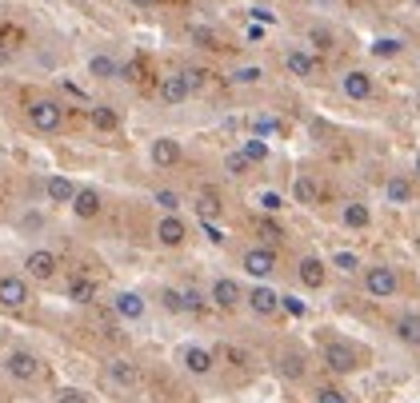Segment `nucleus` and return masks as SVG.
I'll use <instances>...</instances> for the list:
<instances>
[{
    "mask_svg": "<svg viewBox=\"0 0 420 403\" xmlns=\"http://www.w3.org/2000/svg\"><path fill=\"white\" fill-rule=\"evenodd\" d=\"M28 120L37 132H56L64 124V108L56 100H37V104H28Z\"/></svg>",
    "mask_w": 420,
    "mask_h": 403,
    "instance_id": "f257e3e1",
    "label": "nucleus"
},
{
    "mask_svg": "<svg viewBox=\"0 0 420 403\" xmlns=\"http://www.w3.org/2000/svg\"><path fill=\"white\" fill-rule=\"evenodd\" d=\"M396 271L393 268H384V264H376V268L364 271V292L376 295V300H388V295H396Z\"/></svg>",
    "mask_w": 420,
    "mask_h": 403,
    "instance_id": "f03ea898",
    "label": "nucleus"
},
{
    "mask_svg": "<svg viewBox=\"0 0 420 403\" xmlns=\"http://www.w3.org/2000/svg\"><path fill=\"white\" fill-rule=\"evenodd\" d=\"M245 271L248 276H257V280H268L272 271H276V252H272V248H248L245 252Z\"/></svg>",
    "mask_w": 420,
    "mask_h": 403,
    "instance_id": "7ed1b4c3",
    "label": "nucleus"
},
{
    "mask_svg": "<svg viewBox=\"0 0 420 403\" xmlns=\"http://www.w3.org/2000/svg\"><path fill=\"white\" fill-rule=\"evenodd\" d=\"M4 367H8V376L20 379V383H28V379H37V376H40V359H37L32 352H8Z\"/></svg>",
    "mask_w": 420,
    "mask_h": 403,
    "instance_id": "20e7f679",
    "label": "nucleus"
},
{
    "mask_svg": "<svg viewBox=\"0 0 420 403\" xmlns=\"http://www.w3.org/2000/svg\"><path fill=\"white\" fill-rule=\"evenodd\" d=\"M25 268H28V276H32V280H52V276H56V268H61V260L52 256V252H44V248H40V252H28V260H25Z\"/></svg>",
    "mask_w": 420,
    "mask_h": 403,
    "instance_id": "39448f33",
    "label": "nucleus"
},
{
    "mask_svg": "<svg viewBox=\"0 0 420 403\" xmlns=\"http://www.w3.org/2000/svg\"><path fill=\"white\" fill-rule=\"evenodd\" d=\"M245 300H248V307H252L257 316H264V319L280 312V295L272 292V288H264V283H260V288H252V292H248Z\"/></svg>",
    "mask_w": 420,
    "mask_h": 403,
    "instance_id": "423d86ee",
    "label": "nucleus"
},
{
    "mask_svg": "<svg viewBox=\"0 0 420 403\" xmlns=\"http://www.w3.org/2000/svg\"><path fill=\"white\" fill-rule=\"evenodd\" d=\"M28 304V283L16 276H0V307H25Z\"/></svg>",
    "mask_w": 420,
    "mask_h": 403,
    "instance_id": "0eeeda50",
    "label": "nucleus"
},
{
    "mask_svg": "<svg viewBox=\"0 0 420 403\" xmlns=\"http://www.w3.org/2000/svg\"><path fill=\"white\" fill-rule=\"evenodd\" d=\"M192 96V88H188V76L185 72H173L161 80V100L164 104H185V100Z\"/></svg>",
    "mask_w": 420,
    "mask_h": 403,
    "instance_id": "6e6552de",
    "label": "nucleus"
},
{
    "mask_svg": "<svg viewBox=\"0 0 420 403\" xmlns=\"http://www.w3.org/2000/svg\"><path fill=\"white\" fill-rule=\"evenodd\" d=\"M149 156L156 168H173V164H180V144H176L173 136H161V140H152Z\"/></svg>",
    "mask_w": 420,
    "mask_h": 403,
    "instance_id": "1a4fd4ad",
    "label": "nucleus"
},
{
    "mask_svg": "<svg viewBox=\"0 0 420 403\" xmlns=\"http://www.w3.org/2000/svg\"><path fill=\"white\" fill-rule=\"evenodd\" d=\"M324 364L333 367V371H340V376H348V371L357 367V352H352L348 343H328V347H324Z\"/></svg>",
    "mask_w": 420,
    "mask_h": 403,
    "instance_id": "9d476101",
    "label": "nucleus"
},
{
    "mask_svg": "<svg viewBox=\"0 0 420 403\" xmlns=\"http://www.w3.org/2000/svg\"><path fill=\"white\" fill-rule=\"evenodd\" d=\"M240 300H245V292H240V283H236V280L221 276V280L212 283V304H216V307H224V312H228V307H236Z\"/></svg>",
    "mask_w": 420,
    "mask_h": 403,
    "instance_id": "9b49d317",
    "label": "nucleus"
},
{
    "mask_svg": "<svg viewBox=\"0 0 420 403\" xmlns=\"http://www.w3.org/2000/svg\"><path fill=\"white\" fill-rule=\"evenodd\" d=\"M185 236H188V228H185V220H176V216H164V220L156 224V240H161L164 248H180Z\"/></svg>",
    "mask_w": 420,
    "mask_h": 403,
    "instance_id": "f8f14e48",
    "label": "nucleus"
},
{
    "mask_svg": "<svg viewBox=\"0 0 420 403\" xmlns=\"http://www.w3.org/2000/svg\"><path fill=\"white\" fill-rule=\"evenodd\" d=\"M297 276H300V283H304V288H324L328 268H324L321 256H304V260H300V268H297Z\"/></svg>",
    "mask_w": 420,
    "mask_h": 403,
    "instance_id": "ddd939ff",
    "label": "nucleus"
},
{
    "mask_svg": "<svg viewBox=\"0 0 420 403\" xmlns=\"http://www.w3.org/2000/svg\"><path fill=\"white\" fill-rule=\"evenodd\" d=\"M73 212L80 216V220H92V216H100V192H97V188H76Z\"/></svg>",
    "mask_w": 420,
    "mask_h": 403,
    "instance_id": "4468645a",
    "label": "nucleus"
},
{
    "mask_svg": "<svg viewBox=\"0 0 420 403\" xmlns=\"http://www.w3.org/2000/svg\"><path fill=\"white\" fill-rule=\"evenodd\" d=\"M340 92H345L348 100H369L372 96V76L369 72H348L345 80H340Z\"/></svg>",
    "mask_w": 420,
    "mask_h": 403,
    "instance_id": "2eb2a0df",
    "label": "nucleus"
},
{
    "mask_svg": "<svg viewBox=\"0 0 420 403\" xmlns=\"http://www.w3.org/2000/svg\"><path fill=\"white\" fill-rule=\"evenodd\" d=\"M285 68L292 76H304V80H309V76H316V68H321V64H316V56H309V52H300V49H292L285 56Z\"/></svg>",
    "mask_w": 420,
    "mask_h": 403,
    "instance_id": "dca6fc26",
    "label": "nucleus"
},
{
    "mask_svg": "<svg viewBox=\"0 0 420 403\" xmlns=\"http://www.w3.org/2000/svg\"><path fill=\"white\" fill-rule=\"evenodd\" d=\"M109 379L116 383V388H136L140 371H136V364H128V359H112V364H109Z\"/></svg>",
    "mask_w": 420,
    "mask_h": 403,
    "instance_id": "f3484780",
    "label": "nucleus"
},
{
    "mask_svg": "<svg viewBox=\"0 0 420 403\" xmlns=\"http://www.w3.org/2000/svg\"><path fill=\"white\" fill-rule=\"evenodd\" d=\"M116 316L121 319H140L144 316V300H140L136 292H121L116 295Z\"/></svg>",
    "mask_w": 420,
    "mask_h": 403,
    "instance_id": "a211bd4d",
    "label": "nucleus"
},
{
    "mask_svg": "<svg viewBox=\"0 0 420 403\" xmlns=\"http://www.w3.org/2000/svg\"><path fill=\"white\" fill-rule=\"evenodd\" d=\"M185 367L192 371V376H209L212 371V352H204V347H185Z\"/></svg>",
    "mask_w": 420,
    "mask_h": 403,
    "instance_id": "6ab92c4d",
    "label": "nucleus"
},
{
    "mask_svg": "<svg viewBox=\"0 0 420 403\" xmlns=\"http://www.w3.org/2000/svg\"><path fill=\"white\" fill-rule=\"evenodd\" d=\"M396 340L408 347H420V316H400L396 319Z\"/></svg>",
    "mask_w": 420,
    "mask_h": 403,
    "instance_id": "aec40b11",
    "label": "nucleus"
},
{
    "mask_svg": "<svg viewBox=\"0 0 420 403\" xmlns=\"http://www.w3.org/2000/svg\"><path fill=\"white\" fill-rule=\"evenodd\" d=\"M44 192H49L52 204H73L76 188H73V180H64V176H52V180L44 184Z\"/></svg>",
    "mask_w": 420,
    "mask_h": 403,
    "instance_id": "412c9836",
    "label": "nucleus"
},
{
    "mask_svg": "<svg viewBox=\"0 0 420 403\" xmlns=\"http://www.w3.org/2000/svg\"><path fill=\"white\" fill-rule=\"evenodd\" d=\"M384 196H388V204H408V200H412V184H408L404 176H388Z\"/></svg>",
    "mask_w": 420,
    "mask_h": 403,
    "instance_id": "4be33fe9",
    "label": "nucleus"
},
{
    "mask_svg": "<svg viewBox=\"0 0 420 403\" xmlns=\"http://www.w3.org/2000/svg\"><path fill=\"white\" fill-rule=\"evenodd\" d=\"M68 300H76V304H92V300H97V283L85 280V276H76V280L68 283Z\"/></svg>",
    "mask_w": 420,
    "mask_h": 403,
    "instance_id": "5701e85b",
    "label": "nucleus"
},
{
    "mask_svg": "<svg viewBox=\"0 0 420 403\" xmlns=\"http://www.w3.org/2000/svg\"><path fill=\"white\" fill-rule=\"evenodd\" d=\"M88 72L97 76V80H116V76H121V68H116V60H112V56H92V60H88Z\"/></svg>",
    "mask_w": 420,
    "mask_h": 403,
    "instance_id": "b1692460",
    "label": "nucleus"
},
{
    "mask_svg": "<svg viewBox=\"0 0 420 403\" xmlns=\"http://www.w3.org/2000/svg\"><path fill=\"white\" fill-rule=\"evenodd\" d=\"M340 220H345V228H369L372 212L364 208V204H345V212H340Z\"/></svg>",
    "mask_w": 420,
    "mask_h": 403,
    "instance_id": "393cba45",
    "label": "nucleus"
},
{
    "mask_svg": "<svg viewBox=\"0 0 420 403\" xmlns=\"http://www.w3.org/2000/svg\"><path fill=\"white\" fill-rule=\"evenodd\" d=\"M240 156H245L248 164H260V160H268V144H264L260 136H252V140H245V148H240Z\"/></svg>",
    "mask_w": 420,
    "mask_h": 403,
    "instance_id": "a878e982",
    "label": "nucleus"
},
{
    "mask_svg": "<svg viewBox=\"0 0 420 403\" xmlns=\"http://www.w3.org/2000/svg\"><path fill=\"white\" fill-rule=\"evenodd\" d=\"M292 196H297V204H316V184H312V176H297Z\"/></svg>",
    "mask_w": 420,
    "mask_h": 403,
    "instance_id": "bb28decb",
    "label": "nucleus"
},
{
    "mask_svg": "<svg viewBox=\"0 0 420 403\" xmlns=\"http://www.w3.org/2000/svg\"><path fill=\"white\" fill-rule=\"evenodd\" d=\"M197 216H200V220H216V216H221V200H216L212 192H204L197 200Z\"/></svg>",
    "mask_w": 420,
    "mask_h": 403,
    "instance_id": "cd10ccee",
    "label": "nucleus"
},
{
    "mask_svg": "<svg viewBox=\"0 0 420 403\" xmlns=\"http://www.w3.org/2000/svg\"><path fill=\"white\" fill-rule=\"evenodd\" d=\"M92 124H97L100 132H112V128H116V112L100 104V108H92Z\"/></svg>",
    "mask_w": 420,
    "mask_h": 403,
    "instance_id": "c85d7f7f",
    "label": "nucleus"
},
{
    "mask_svg": "<svg viewBox=\"0 0 420 403\" xmlns=\"http://www.w3.org/2000/svg\"><path fill=\"white\" fill-rule=\"evenodd\" d=\"M400 49H404L400 40L384 37V40H376V44H372V56H396V52H400Z\"/></svg>",
    "mask_w": 420,
    "mask_h": 403,
    "instance_id": "c756f323",
    "label": "nucleus"
},
{
    "mask_svg": "<svg viewBox=\"0 0 420 403\" xmlns=\"http://www.w3.org/2000/svg\"><path fill=\"white\" fill-rule=\"evenodd\" d=\"M156 204H161V208L168 212V216H176V208H180V196L168 192V188H161V192H156Z\"/></svg>",
    "mask_w": 420,
    "mask_h": 403,
    "instance_id": "7c9ffc66",
    "label": "nucleus"
},
{
    "mask_svg": "<svg viewBox=\"0 0 420 403\" xmlns=\"http://www.w3.org/2000/svg\"><path fill=\"white\" fill-rule=\"evenodd\" d=\"M333 264H336L340 271H345V276H352V271L360 268V260L352 256V252H336V260H333Z\"/></svg>",
    "mask_w": 420,
    "mask_h": 403,
    "instance_id": "2f4dec72",
    "label": "nucleus"
},
{
    "mask_svg": "<svg viewBox=\"0 0 420 403\" xmlns=\"http://www.w3.org/2000/svg\"><path fill=\"white\" fill-rule=\"evenodd\" d=\"M224 168H228V176H245V172H248V160L240 156V152H233V156L224 160Z\"/></svg>",
    "mask_w": 420,
    "mask_h": 403,
    "instance_id": "473e14b6",
    "label": "nucleus"
},
{
    "mask_svg": "<svg viewBox=\"0 0 420 403\" xmlns=\"http://www.w3.org/2000/svg\"><path fill=\"white\" fill-rule=\"evenodd\" d=\"M260 208H264V212H280V208H285V196H280V192H264V196H260Z\"/></svg>",
    "mask_w": 420,
    "mask_h": 403,
    "instance_id": "72a5a7b5",
    "label": "nucleus"
},
{
    "mask_svg": "<svg viewBox=\"0 0 420 403\" xmlns=\"http://www.w3.org/2000/svg\"><path fill=\"white\" fill-rule=\"evenodd\" d=\"M316 403H348L345 391H336V388H321L316 391Z\"/></svg>",
    "mask_w": 420,
    "mask_h": 403,
    "instance_id": "f704fd0d",
    "label": "nucleus"
},
{
    "mask_svg": "<svg viewBox=\"0 0 420 403\" xmlns=\"http://www.w3.org/2000/svg\"><path fill=\"white\" fill-rule=\"evenodd\" d=\"M192 40H197L200 49H221V44H216V37H212L209 28H192Z\"/></svg>",
    "mask_w": 420,
    "mask_h": 403,
    "instance_id": "c9c22d12",
    "label": "nucleus"
},
{
    "mask_svg": "<svg viewBox=\"0 0 420 403\" xmlns=\"http://www.w3.org/2000/svg\"><path fill=\"white\" fill-rule=\"evenodd\" d=\"M260 76H264V72H260L257 64H252V68H240V72H236V76H233V80H236V84H257Z\"/></svg>",
    "mask_w": 420,
    "mask_h": 403,
    "instance_id": "e433bc0d",
    "label": "nucleus"
},
{
    "mask_svg": "<svg viewBox=\"0 0 420 403\" xmlns=\"http://www.w3.org/2000/svg\"><path fill=\"white\" fill-rule=\"evenodd\" d=\"M257 228H260V236H264V240H272V244H276V240H285V232H280L272 220H260Z\"/></svg>",
    "mask_w": 420,
    "mask_h": 403,
    "instance_id": "4c0bfd02",
    "label": "nucleus"
},
{
    "mask_svg": "<svg viewBox=\"0 0 420 403\" xmlns=\"http://www.w3.org/2000/svg\"><path fill=\"white\" fill-rule=\"evenodd\" d=\"M56 403H88V399H85V391H76V388H64L61 395H56Z\"/></svg>",
    "mask_w": 420,
    "mask_h": 403,
    "instance_id": "58836bf2",
    "label": "nucleus"
},
{
    "mask_svg": "<svg viewBox=\"0 0 420 403\" xmlns=\"http://www.w3.org/2000/svg\"><path fill=\"white\" fill-rule=\"evenodd\" d=\"M180 304H185V312H197V307H200V292H192V288L180 292Z\"/></svg>",
    "mask_w": 420,
    "mask_h": 403,
    "instance_id": "ea45409f",
    "label": "nucleus"
},
{
    "mask_svg": "<svg viewBox=\"0 0 420 403\" xmlns=\"http://www.w3.org/2000/svg\"><path fill=\"white\" fill-rule=\"evenodd\" d=\"M164 307H168V312H185V304H180V292H173V288H168V292H164Z\"/></svg>",
    "mask_w": 420,
    "mask_h": 403,
    "instance_id": "a19ab883",
    "label": "nucleus"
},
{
    "mask_svg": "<svg viewBox=\"0 0 420 403\" xmlns=\"http://www.w3.org/2000/svg\"><path fill=\"white\" fill-rule=\"evenodd\" d=\"M280 307H288L292 316H304V304H300V300H292V295H280Z\"/></svg>",
    "mask_w": 420,
    "mask_h": 403,
    "instance_id": "79ce46f5",
    "label": "nucleus"
},
{
    "mask_svg": "<svg viewBox=\"0 0 420 403\" xmlns=\"http://www.w3.org/2000/svg\"><path fill=\"white\" fill-rule=\"evenodd\" d=\"M204 236H209L212 244H224V232H221V228H216L212 220H204Z\"/></svg>",
    "mask_w": 420,
    "mask_h": 403,
    "instance_id": "37998d69",
    "label": "nucleus"
},
{
    "mask_svg": "<svg viewBox=\"0 0 420 403\" xmlns=\"http://www.w3.org/2000/svg\"><path fill=\"white\" fill-rule=\"evenodd\" d=\"M280 371H288V376L297 379V376H300V359H297V355H288L285 364H280Z\"/></svg>",
    "mask_w": 420,
    "mask_h": 403,
    "instance_id": "c03bdc74",
    "label": "nucleus"
},
{
    "mask_svg": "<svg viewBox=\"0 0 420 403\" xmlns=\"http://www.w3.org/2000/svg\"><path fill=\"white\" fill-rule=\"evenodd\" d=\"M309 37H312V44H321V49H328V32H324V28H312Z\"/></svg>",
    "mask_w": 420,
    "mask_h": 403,
    "instance_id": "a18cd8bd",
    "label": "nucleus"
},
{
    "mask_svg": "<svg viewBox=\"0 0 420 403\" xmlns=\"http://www.w3.org/2000/svg\"><path fill=\"white\" fill-rule=\"evenodd\" d=\"M252 16H257L260 25H272V13H268V8H252Z\"/></svg>",
    "mask_w": 420,
    "mask_h": 403,
    "instance_id": "49530a36",
    "label": "nucleus"
},
{
    "mask_svg": "<svg viewBox=\"0 0 420 403\" xmlns=\"http://www.w3.org/2000/svg\"><path fill=\"white\" fill-rule=\"evenodd\" d=\"M248 40H264V28H260V25H248Z\"/></svg>",
    "mask_w": 420,
    "mask_h": 403,
    "instance_id": "de8ad7c7",
    "label": "nucleus"
},
{
    "mask_svg": "<svg viewBox=\"0 0 420 403\" xmlns=\"http://www.w3.org/2000/svg\"><path fill=\"white\" fill-rule=\"evenodd\" d=\"M132 4H140V8H149V4H156V0H132Z\"/></svg>",
    "mask_w": 420,
    "mask_h": 403,
    "instance_id": "09e8293b",
    "label": "nucleus"
},
{
    "mask_svg": "<svg viewBox=\"0 0 420 403\" xmlns=\"http://www.w3.org/2000/svg\"><path fill=\"white\" fill-rule=\"evenodd\" d=\"M412 172H416V176H420V156H416V164H412Z\"/></svg>",
    "mask_w": 420,
    "mask_h": 403,
    "instance_id": "8fccbe9b",
    "label": "nucleus"
}]
</instances>
